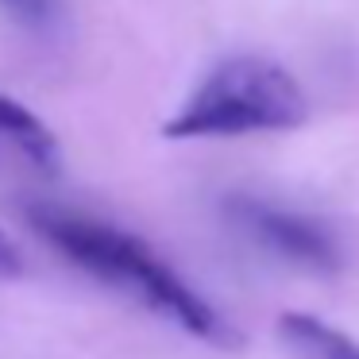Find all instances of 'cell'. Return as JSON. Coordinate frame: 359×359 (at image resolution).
<instances>
[{
	"instance_id": "obj_1",
	"label": "cell",
	"mask_w": 359,
	"mask_h": 359,
	"mask_svg": "<svg viewBox=\"0 0 359 359\" xmlns=\"http://www.w3.org/2000/svg\"><path fill=\"white\" fill-rule=\"evenodd\" d=\"M27 217H32V228L50 248H58L74 266L93 274L97 282L135 297L151 313L186 328L189 336H201L209 344H224V348L240 344L236 328L140 236L124 232V228L109 224V220L89 217V212L62 209V205H32Z\"/></svg>"
},
{
	"instance_id": "obj_2",
	"label": "cell",
	"mask_w": 359,
	"mask_h": 359,
	"mask_svg": "<svg viewBox=\"0 0 359 359\" xmlns=\"http://www.w3.org/2000/svg\"><path fill=\"white\" fill-rule=\"evenodd\" d=\"M305 101L297 78L286 66L259 55H240L220 62L186 104L166 120L170 140H212V135L290 132L305 124Z\"/></svg>"
},
{
	"instance_id": "obj_3",
	"label": "cell",
	"mask_w": 359,
	"mask_h": 359,
	"mask_svg": "<svg viewBox=\"0 0 359 359\" xmlns=\"http://www.w3.org/2000/svg\"><path fill=\"white\" fill-rule=\"evenodd\" d=\"M232 220L248 236H255L266 251L278 259H290L309 271H336L340 266V248H336L332 232L309 217H297L290 209H274V205L251 201V197H232L228 201Z\"/></svg>"
},
{
	"instance_id": "obj_4",
	"label": "cell",
	"mask_w": 359,
	"mask_h": 359,
	"mask_svg": "<svg viewBox=\"0 0 359 359\" xmlns=\"http://www.w3.org/2000/svg\"><path fill=\"white\" fill-rule=\"evenodd\" d=\"M278 332L305 359H359V340H351L348 332L325 325L313 313H282Z\"/></svg>"
},
{
	"instance_id": "obj_5",
	"label": "cell",
	"mask_w": 359,
	"mask_h": 359,
	"mask_svg": "<svg viewBox=\"0 0 359 359\" xmlns=\"http://www.w3.org/2000/svg\"><path fill=\"white\" fill-rule=\"evenodd\" d=\"M0 135L12 140L24 155H32L39 166H55L58 158V143L50 135V128L35 116L32 109H24L20 101L0 93Z\"/></svg>"
},
{
	"instance_id": "obj_6",
	"label": "cell",
	"mask_w": 359,
	"mask_h": 359,
	"mask_svg": "<svg viewBox=\"0 0 359 359\" xmlns=\"http://www.w3.org/2000/svg\"><path fill=\"white\" fill-rule=\"evenodd\" d=\"M0 8H8L27 27H50L58 20V0H0Z\"/></svg>"
},
{
	"instance_id": "obj_7",
	"label": "cell",
	"mask_w": 359,
	"mask_h": 359,
	"mask_svg": "<svg viewBox=\"0 0 359 359\" xmlns=\"http://www.w3.org/2000/svg\"><path fill=\"white\" fill-rule=\"evenodd\" d=\"M24 274V259H20L16 243L4 236V228H0V282H8V278H20Z\"/></svg>"
}]
</instances>
